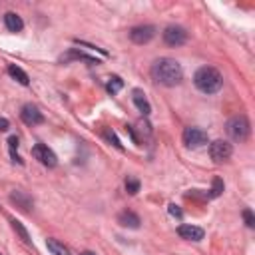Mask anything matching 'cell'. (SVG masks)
Returning <instances> with one entry per match:
<instances>
[{
    "label": "cell",
    "mask_w": 255,
    "mask_h": 255,
    "mask_svg": "<svg viewBox=\"0 0 255 255\" xmlns=\"http://www.w3.org/2000/svg\"><path fill=\"white\" fill-rule=\"evenodd\" d=\"M151 78L163 86H177L183 80V70L173 58H157L151 64Z\"/></svg>",
    "instance_id": "obj_1"
},
{
    "label": "cell",
    "mask_w": 255,
    "mask_h": 255,
    "mask_svg": "<svg viewBox=\"0 0 255 255\" xmlns=\"http://www.w3.org/2000/svg\"><path fill=\"white\" fill-rule=\"evenodd\" d=\"M193 84L199 92L203 94H215L221 90L223 86V76L219 74V70H215L213 66H203L195 72L193 76Z\"/></svg>",
    "instance_id": "obj_2"
},
{
    "label": "cell",
    "mask_w": 255,
    "mask_h": 255,
    "mask_svg": "<svg viewBox=\"0 0 255 255\" xmlns=\"http://www.w3.org/2000/svg\"><path fill=\"white\" fill-rule=\"evenodd\" d=\"M227 133L231 135V139L235 141H245L251 133V126H249V120L245 116H235L227 122Z\"/></svg>",
    "instance_id": "obj_3"
},
{
    "label": "cell",
    "mask_w": 255,
    "mask_h": 255,
    "mask_svg": "<svg viewBox=\"0 0 255 255\" xmlns=\"http://www.w3.org/2000/svg\"><path fill=\"white\" fill-rule=\"evenodd\" d=\"M231 153H233V147H231V143L225 141V139H215V141L209 143V155H211V159H213L215 163H221V161L229 159Z\"/></svg>",
    "instance_id": "obj_4"
},
{
    "label": "cell",
    "mask_w": 255,
    "mask_h": 255,
    "mask_svg": "<svg viewBox=\"0 0 255 255\" xmlns=\"http://www.w3.org/2000/svg\"><path fill=\"white\" fill-rule=\"evenodd\" d=\"M32 155H34L42 165H46V167H56V163H58L56 153H54L46 143H36V145L32 147Z\"/></svg>",
    "instance_id": "obj_5"
},
{
    "label": "cell",
    "mask_w": 255,
    "mask_h": 255,
    "mask_svg": "<svg viewBox=\"0 0 255 255\" xmlns=\"http://www.w3.org/2000/svg\"><path fill=\"white\" fill-rule=\"evenodd\" d=\"M185 40H187V32L181 26H167L163 30V42L171 48H177V46L185 44Z\"/></svg>",
    "instance_id": "obj_6"
},
{
    "label": "cell",
    "mask_w": 255,
    "mask_h": 255,
    "mask_svg": "<svg viewBox=\"0 0 255 255\" xmlns=\"http://www.w3.org/2000/svg\"><path fill=\"white\" fill-rule=\"evenodd\" d=\"M183 143L187 147H201L207 143V133L199 128H185L183 129Z\"/></svg>",
    "instance_id": "obj_7"
},
{
    "label": "cell",
    "mask_w": 255,
    "mask_h": 255,
    "mask_svg": "<svg viewBox=\"0 0 255 255\" xmlns=\"http://www.w3.org/2000/svg\"><path fill=\"white\" fill-rule=\"evenodd\" d=\"M153 36H155V26H151V24L135 26V28L129 30V40L133 44H147Z\"/></svg>",
    "instance_id": "obj_8"
},
{
    "label": "cell",
    "mask_w": 255,
    "mask_h": 255,
    "mask_svg": "<svg viewBox=\"0 0 255 255\" xmlns=\"http://www.w3.org/2000/svg\"><path fill=\"white\" fill-rule=\"evenodd\" d=\"M20 118H22V122H24L26 126H38V124L44 122L42 112H40L36 106H32V104H24V106H22Z\"/></svg>",
    "instance_id": "obj_9"
},
{
    "label": "cell",
    "mask_w": 255,
    "mask_h": 255,
    "mask_svg": "<svg viewBox=\"0 0 255 255\" xmlns=\"http://www.w3.org/2000/svg\"><path fill=\"white\" fill-rule=\"evenodd\" d=\"M177 235L181 239H187V241H201L203 239V229L197 227V225H191V223H181L177 227Z\"/></svg>",
    "instance_id": "obj_10"
},
{
    "label": "cell",
    "mask_w": 255,
    "mask_h": 255,
    "mask_svg": "<svg viewBox=\"0 0 255 255\" xmlns=\"http://www.w3.org/2000/svg\"><path fill=\"white\" fill-rule=\"evenodd\" d=\"M118 223H120L122 227L137 229V227H139V223H141V219H139V215H135L133 211H122V213L118 215Z\"/></svg>",
    "instance_id": "obj_11"
},
{
    "label": "cell",
    "mask_w": 255,
    "mask_h": 255,
    "mask_svg": "<svg viewBox=\"0 0 255 255\" xmlns=\"http://www.w3.org/2000/svg\"><path fill=\"white\" fill-rule=\"evenodd\" d=\"M131 100H133L135 108H137L143 116H149L151 106H149V102H147V98H145V94H143L141 90H133V92H131Z\"/></svg>",
    "instance_id": "obj_12"
},
{
    "label": "cell",
    "mask_w": 255,
    "mask_h": 255,
    "mask_svg": "<svg viewBox=\"0 0 255 255\" xmlns=\"http://www.w3.org/2000/svg\"><path fill=\"white\" fill-rule=\"evenodd\" d=\"M4 26L10 30V32H20L24 28V22L22 18L16 14V12H6L4 14Z\"/></svg>",
    "instance_id": "obj_13"
},
{
    "label": "cell",
    "mask_w": 255,
    "mask_h": 255,
    "mask_svg": "<svg viewBox=\"0 0 255 255\" xmlns=\"http://www.w3.org/2000/svg\"><path fill=\"white\" fill-rule=\"evenodd\" d=\"M10 199L22 209V211H30V207L34 205V201H32V197L30 195H26L24 191H12V195H10Z\"/></svg>",
    "instance_id": "obj_14"
},
{
    "label": "cell",
    "mask_w": 255,
    "mask_h": 255,
    "mask_svg": "<svg viewBox=\"0 0 255 255\" xmlns=\"http://www.w3.org/2000/svg\"><path fill=\"white\" fill-rule=\"evenodd\" d=\"M8 74H10L18 84H22V86H28V84H30L28 74H26L20 66H16V64H10V66H8Z\"/></svg>",
    "instance_id": "obj_15"
},
{
    "label": "cell",
    "mask_w": 255,
    "mask_h": 255,
    "mask_svg": "<svg viewBox=\"0 0 255 255\" xmlns=\"http://www.w3.org/2000/svg\"><path fill=\"white\" fill-rule=\"evenodd\" d=\"M46 247L52 255H70V249L58 239H46Z\"/></svg>",
    "instance_id": "obj_16"
},
{
    "label": "cell",
    "mask_w": 255,
    "mask_h": 255,
    "mask_svg": "<svg viewBox=\"0 0 255 255\" xmlns=\"http://www.w3.org/2000/svg\"><path fill=\"white\" fill-rule=\"evenodd\" d=\"M62 62H68V60H86V62H90V64H98V60H94L92 56H88V54H84V52H76V50H70L66 56H62L60 58Z\"/></svg>",
    "instance_id": "obj_17"
},
{
    "label": "cell",
    "mask_w": 255,
    "mask_h": 255,
    "mask_svg": "<svg viewBox=\"0 0 255 255\" xmlns=\"http://www.w3.org/2000/svg\"><path fill=\"white\" fill-rule=\"evenodd\" d=\"M122 88H124V82H122V78H118V76H112L110 82H108V86H106V90H108L112 96L118 94Z\"/></svg>",
    "instance_id": "obj_18"
},
{
    "label": "cell",
    "mask_w": 255,
    "mask_h": 255,
    "mask_svg": "<svg viewBox=\"0 0 255 255\" xmlns=\"http://www.w3.org/2000/svg\"><path fill=\"white\" fill-rule=\"evenodd\" d=\"M10 223H12V229H14V231H16V233L22 237V241H24V243H30V235H28V231L22 227V223H20L18 219H12Z\"/></svg>",
    "instance_id": "obj_19"
},
{
    "label": "cell",
    "mask_w": 255,
    "mask_h": 255,
    "mask_svg": "<svg viewBox=\"0 0 255 255\" xmlns=\"http://www.w3.org/2000/svg\"><path fill=\"white\" fill-rule=\"evenodd\" d=\"M126 189H128L129 195H135V193L139 191V181H137L135 177H128V179H126Z\"/></svg>",
    "instance_id": "obj_20"
},
{
    "label": "cell",
    "mask_w": 255,
    "mask_h": 255,
    "mask_svg": "<svg viewBox=\"0 0 255 255\" xmlns=\"http://www.w3.org/2000/svg\"><path fill=\"white\" fill-rule=\"evenodd\" d=\"M8 145H10V153H12V159H14V161H18V163H22V159H20V157L16 155V151H14V149L18 147V137H16V135H12V137L8 139Z\"/></svg>",
    "instance_id": "obj_21"
},
{
    "label": "cell",
    "mask_w": 255,
    "mask_h": 255,
    "mask_svg": "<svg viewBox=\"0 0 255 255\" xmlns=\"http://www.w3.org/2000/svg\"><path fill=\"white\" fill-rule=\"evenodd\" d=\"M104 137H106V139H108L110 143H114V145H116L118 149H122V143H120V139L116 137V133H114L112 129H104Z\"/></svg>",
    "instance_id": "obj_22"
},
{
    "label": "cell",
    "mask_w": 255,
    "mask_h": 255,
    "mask_svg": "<svg viewBox=\"0 0 255 255\" xmlns=\"http://www.w3.org/2000/svg\"><path fill=\"white\" fill-rule=\"evenodd\" d=\"M221 191H223V181H221L219 177H215V179H213V187H211V197L221 195Z\"/></svg>",
    "instance_id": "obj_23"
},
{
    "label": "cell",
    "mask_w": 255,
    "mask_h": 255,
    "mask_svg": "<svg viewBox=\"0 0 255 255\" xmlns=\"http://www.w3.org/2000/svg\"><path fill=\"white\" fill-rule=\"evenodd\" d=\"M243 219H245V225L247 227H255V217H253L251 209H243Z\"/></svg>",
    "instance_id": "obj_24"
},
{
    "label": "cell",
    "mask_w": 255,
    "mask_h": 255,
    "mask_svg": "<svg viewBox=\"0 0 255 255\" xmlns=\"http://www.w3.org/2000/svg\"><path fill=\"white\" fill-rule=\"evenodd\" d=\"M167 211H169V215H173V217H177V219L183 215V211H181L179 205H175V203H169V209H167Z\"/></svg>",
    "instance_id": "obj_25"
},
{
    "label": "cell",
    "mask_w": 255,
    "mask_h": 255,
    "mask_svg": "<svg viewBox=\"0 0 255 255\" xmlns=\"http://www.w3.org/2000/svg\"><path fill=\"white\" fill-rule=\"evenodd\" d=\"M10 128V122L6 118H0V131H6Z\"/></svg>",
    "instance_id": "obj_26"
},
{
    "label": "cell",
    "mask_w": 255,
    "mask_h": 255,
    "mask_svg": "<svg viewBox=\"0 0 255 255\" xmlns=\"http://www.w3.org/2000/svg\"><path fill=\"white\" fill-rule=\"evenodd\" d=\"M80 255H96V253H94V251H82Z\"/></svg>",
    "instance_id": "obj_27"
},
{
    "label": "cell",
    "mask_w": 255,
    "mask_h": 255,
    "mask_svg": "<svg viewBox=\"0 0 255 255\" xmlns=\"http://www.w3.org/2000/svg\"><path fill=\"white\" fill-rule=\"evenodd\" d=\"M0 255H2V253H0Z\"/></svg>",
    "instance_id": "obj_28"
}]
</instances>
